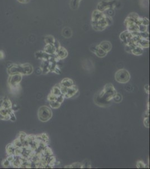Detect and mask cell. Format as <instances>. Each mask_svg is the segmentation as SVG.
I'll return each mask as SVG.
<instances>
[{
    "label": "cell",
    "mask_w": 150,
    "mask_h": 169,
    "mask_svg": "<svg viewBox=\"0 0 150 169\" xmlns=\"http://www.w3.org/2000/svg\"><path fill=\"white\" fill-rule=\"evenodd\" d=\"M105 16L101 20H100L99 21L91 22V25L95 30L98 31H102L105 29L107 26H108L105 20Z\"/></svg>",
    "instance_id": "8992f818"
},
{
    "label": "cell",
    "mask_w": 150,
    "mask_h": 169,
    "mask_svg": "<svg viewBox=\"0 0 150 169\" xmlns=\"http://www.w3.org/2000/svg\"><path fill=\"white\" fill-rule=\"evenodd\" d=\"M147 26H146V25L141 24L139 25V26H138V30H139V32H146V31H147Z\"/></svg>",
    "instance_id": "d6a6232c"
},
{
    "label": "cell",
    "mask_w": 150,
    "mask_h": 169,
    "mask_svg": "<svg viewBox=\"0 0 150 169\" xmlns=\"http://www.w3.org/2000/svg\"><path fill=\"white\" fill-rule=\"evenodd\" d=\"M5 53L2 50H0V59H4L5 58Z\"/></svg>",
    "instance_id": "ab89813d"
},
{
    "label": "cell",
    "mask_w": 150,
    "mask_h": 169,
    "mask_svg": "<svg viewBox=\"0 0 150 169\" xmlns=\"http://www.w3.org/2000/svg\"><path fill=\"white\" fill-rule=\"evenodd\" d=\"M143 124L146 128H149V117H145L143 120Z\"/></svg>",
    "instance_id": "d590c367"
},
{
    "label": "cell",
    "mask_w": 150,
    "mask_h": 169,
    "mask_svg": "<svg viewBox=\"0 0 150 169\" xmlns=\"http://www.w3.org/2000/svg\"><path fill=\"white\" fill-rule=\"evenodd\" d=\"M15 148L16 147L14 146L12 143L11 144H8L6 146V152L8 156V155H11V154L14 155V152H15Z\"/></svg>",
    "instance_id": "d6986e66"
},
{
    "label": "cell",
    "mask_w": 150,
    "mask_h": 169,
    "mask_svg": "<svg viewBox=\"0 0 150 169\" xmlns=\"http://www.w3.org/2000/svg\"><path fill=\"white\" fill-rule=\"evenodd\" d=\"M61 103L58 102L56 100H53L49 101V105L53 109H58L61 107Z\"/></svg>",
    "instance_id": "cb8c5ba5"
},
{
    "label": "cell",
    "mask_w": 150,
    "mask_h": 169,
    "mask_svg": "<svg viewBox=\"0 0 150 169\" xmlns=\"http://www.w3.org/2000/svg\"><path fill=\"white\" fill-rule=\"evenodd\" d=\"M26 136V134L24 132H20L18 138L20 139V140H21V142L22 143V144L24 143L25 140V138Z\"/></svg>",
    "instance_id": "f1b7e54d"
},
{
    "label": "cell",
    "mask_w": 150,
    "mask_h": 169,
    "mask_svg": "<svg viewBox=\"0 0 150 169\" xmlns=\"http://www.w3.org/2000/svg\"><path fill=\"white\" fill-rule=\"evenodd\" d=\"M105 15L103 13V12H101V11L98 10H94L92 14L91 22L99 21L100 20L104 18Z\"/></svg>",
    "instance_id": "9c48e42d"
},
{
    "label": "cell",
    "mask_w": 150,
    "mask_h": 169,
    "mask_svg": "<svg viewBox=\"0 0 150 169\" xmlns=\"http://www.w3.org/2000/svg\"><path fill=\"white\" fill-rule=\"evenodd\" d=\"M144 89H145V90L146 92V93H147L148 94H149V86L148 84H147V85H146L145 86V87H144Z\"/></svg>",
    "instance_id": "f35d334b"
},
{
    "label": "cell",
    "mask_w": 150,
    "mask_h": 169,
    "mask_svg": "<svg viewBox=\"0 0 150 169\" xmlns=\"http://www.w3.org/2000/svg\"><path fill=\"white\" fill-rule=\"evenodd\" d=\"M141 24L146 25V26H148L149 25V20L146 18H142V23H141Z\"/></svg>",
    "instance_id": "8d00e7d4"
},
{
    "label": "cell",
    "mask_w": 150,
    "mask_h": 169,
    "mask_svg": "<svg viewBox=\"0 0 150 169\" xmlns=\"http://www.w3.org/2000/svg\"><path fill=\"white\" fill-rule=\"evenodd\" d=\"M55 40L56 39L54 37L50 35L46 36L45 37V42L46 44H53L54 43Z\"/></svg>",
    "instance_id": "603a6c76"
},
{
    "label": "cell",
    "mask_w": 150,
    "mask_h": 169,
    "mask_svg": "<svg viewBox=\"0 0 150 169\" xmlns=\"http://www.w3.org/2000/svg\"><path fill=\"white\" fill-rule=\"evenodd\" d=\"M56 51V48L53 44H46L44 49V51L49 55H54Z\"/></svg>",
    "instance_id": "5bb4252c"
},
{
    "label": "cell",
    "mask_w": 150,
    "mask_h": 169,
    "mask_svg": "<svg viewBox=\"0 0 150 169\" xmlns=\"http://www.w3.org/2000/svg\"><path fill=\"white\" fill-rule=\"evenodd\" d=\"M138 35H139V36L141 38L148 39L149 33L147 32V31H146V32H138Z\"/></svg>",
    "instance_id": "83f0119b"
},
{
    "label": "cell",
    "mask_w": 150,
    "mask_h": 169,
    "mask_svg": "<svg viewBox=\"0 0 150 169\" xmlns=\"http://www.w3.org/2000/svg\"><path fill=\"white\" fill-rule=\"evenodd\" d=\"M61 86H63L65 87H70L72 86L73 84V81L71 78H66L62 80L61 82V83L59 84Z\"/></svg>",
    "instance_id": "9a60e30c"
},
{
    "label": "cell",
    "mask_w": 150,
    "mask_h": 169,
    "mask_svg": "<svg viewBox=\"0 0 150 169\" xmlns=\"http://www.w3.org/2000/svg\"><path fill=\"white\" fill-rule=\"evenodd\" d=\"M1 107L6 109H11L12 108V103L8 98H4L3 99Z\"/></svg>",
    "instance_id": "2e32d148"
},
{
    "label": "cell",
    "mask_w": 150,
    "mask_h": 169,
    "mask_svg": "<svg viewBox=\"0 0 150 169\" xmlns=\"http://www.w3.org/2000/svg\"><path fill=\"white\" fill-rule=\"evenodd\" d=\"M50 93H52L53 95H56V97H58V96L62 95V92L61 91V89L60 87L58 86H54L53 88L52 89V90H51Z\"/></svg>",
    "instance_id": "44dd1931"
},
{
    "label": "cell",
    "mask_w": 150,
    "mask_h": 169,
    "mask_svg": "<svg viewBox=\"0 0 150 169\" xmlns=\"http://www.w3.org/2000/svg\"><path fill=\"white\" fill-rule=\"evenodd\" d=\"M127 28V30L131 33L139 32L138 30V26L137 24H135L133 22H124Z\"/></svg>",
    "instance_id": "30bf717a"
},
{
    "label": "cell",
    "mask_w": 150,
    "mask_h": 169,
    "mask_svg": "<svg viewBox=\"0 0 150 169\" xmlns=\"http://www.w3.org/2000/svg\"><path fill=\"white\" fill-rule=\"evenodd\" d=\"M78 92V88L77 86L73 84L72 86L67 88V92L66 94L64 95L65 98H70L75 95Z\"/></svg>",
    "instance_id": "8fae6325"
},
{
    "label": "cell",
    "mask_w": 150,
    "mask_h": 169,
    "mask_svg": "<svg viewBox=\"0 0 150 169\" xmlns=\"http://www.w3.org/2000/svg\"><path fill=\"white\" fill-rule=\"evenodd\" d=\"M22 68H23V73L22 76L24 75H30L33 72L34 68L32 65L29 63H25L22 64Z\"/></svg>",
    "instance_id": "7c38bea8"
},
{
    "label": "cell",
    "mask_w": 150,
    "mask_h": 169,
    "mask_svg": "<svg viewBox=\"0 0 150 169\" xmlns=\"http://www.w3.org/2000/svg\"><path fill=\"white\" fill-rule=\"evenodd\" d=\"M55 55L59 60H62L65 59L68 56V51L65 48L61 46L57 49H56Z\"/></svg>",
    "instance_id": "52a82bcc"
},
{
    "label": "cell",
    "mask_w": 150,
    "mask_h": 169,
    "mask_svg": "<svg viewBox=\"0 0 150 169\" xmlns=\"http://www.w3.org/2000/svg\"><path fill=\"white\" fill-rule=\"evenodd\" d=\"M65 168H83V165H82V163H79V162H76L73 163V164H71L69 166H65Z\"/></svg>",
    "instance_id": "d4e9b609"
},
{
    "label": "cell",
    "mask_w": 150,
    "mask_h": 169,
    "mask_svg": "<svg viewBox=\"0 0 150 169\" xmlns=\"http://www.w3.org/2000/svg\"><path fill=\"white\" fill-rule=\"evenodd\" d=\"M40 135L42 140L44 141V142H45L46 143L48 144L49 141L48 135L46 133H43V134H40Z\"/></svg>",
    "instance_id": "f546056e"
},
{
    "label": "cell",
    "mask_w": 150,
    "mask_h": 169,
    "mask_svg": "<svg viewBox=\"0 0 150 169\" xmlns=\"http://www.w3.org/2000/svg\"><path fill=\"white\" fill-rule=\"evenodd\" d=\"M115 79L120 83H127L131 79V76L128 70L124 69L118 70L115 74Z\"/></svg>",
    "instance_id": "3957f363"
},
{
    "label": "cell",
    "mask_w": 150,
    "mask_h": 169,
    "mask_svg": "<svg viewBox=\"0 0 150 169\" xmlns=\"http://www.w3.org/2000/svg\"><path fill=\"white\" fill-rule=\"evenodd\" d=\"M99 46L101 49H103L104 51H105L107 53L111 50L112 47L111 43L107 41H104L101 42V43L99 45Z\"/></svg>",
    "instance_id": "4fadbf2b"
},
{
    "label": "cell",
    "mask_w": 150,
    "mask_h": 169,
    "mask_svg": "<svg viewBox=\"0 0 150 169\" xmlns=\"http://www.w3.org/2000/svg\"><path fill=\"white\" fill-rule=\"evenodd\" d=\"M7 73L9 75L20 73L22 75L23 68L22 64H12L7 68Z\"/></svg>",
    "instance_id": "5b68a950"
},
{
    "label": "cell",
    "mask_w": 150,
    "mask_h": 169,
    "mask_svg": "<svg viewBox=\"0 0 150 169\" xmlns=\"http://www.w3.org/2000/svg\"><path fill=\"white\" fill-rule=\"evenodd\" d=\"M94 53L99 58H104V56H105L107 54V52L104 51L103 49H101V48L99 46V45L96 46V48Z\"/></svg>",
    "instance_id": "e0dca14e"
},
{
    "label": "cell",
    "mask_w": 150,
    "mask_h": 169,
    "mask_svg": "<svg viewBox=\"0 0 150 169\" xmlns=\"http://www.w3.org/2000/svg\"><path fill=\"white\" fill-rule=\"evenodd\" d=\"M136 166L138 168H144L146 167V165L142 161H138L137 163Z\"/></svg>",
    "instance_id": "4dcf8cb0"
},
{
    "label": "cell",
    "mask_w": 150,
    "mask_h": 169,
    "mask_svg": "<svg viewBox=\"0 0 150 169\" xmlns=\"http://www.w3.org/2000/svg\"><path fill=\"white\" fill-rule=\"evenodd\" d=\"M22 79V75L20 73H16L9 75V78L8 79V84L10 87H17L20 86L21 81Z\"/></svg>",
    "instance_id": "277c9868"
},
{
    "label": "cell",
    "mask_w": 150,
    "mask_h": 169,
    "mask_svg": "<svg viewBox=\"0 0 150 169\" xmlns=\"http://www.w3.org/2000/svg\"><path fill=\"white\" fill-rule=\"evenodd\" d=\"M2 165L5 167H8L11 165V162L10 161H8L7 159H5L2 162Z\"/></svg>",
    "instance_id": "e575fe53"
},
{
    "label": "cell",
    "mask_w": 150,
    "mask_h": 169,
    "mask_svg": "<svg viewBox=\"0 0 150 169\" xmlns=\"http://www.w3.org/2000/svg\"><path fill=\"white\" fill-rule=\"evenodd\" d=\"M38 116L42 122H47L52 117V110L47 106H42L38 109Z\"/></svg>",
    "instance_id": "7a4b0ae2"
},
{
    "label": "cell",
    "mask_w": 150,
    "mask_h": 169,
    "mask_svg": "<svg viewBox=\"0 0 150 169\" xmlns=\"http://www.w3.org/2000/svg\"><path fill=\"white\" fill-rule=\"evenodd\" d=\"M137 45L141 46V47H142L143 49H144V48H147L149 46V43L148 39L141 38L140 40L139 41V42H138Z\"/></svg>",
    "instance_id": "ffe728a7"
},
{
    "label": "cell",
    "mask_w": 150,
    "mask_h": 169,
    "mask_svg": "<svg viewBox=\"0 0 150 169\" xmlns=\"http://www.w3.org/2000/svg\"><path fill=\"white\" fill-rule=\"evenodd\" d=\"M57 98V97H56V95H53L52 93H50V94L48 95L47 97V99L49 101H53V100H56Z\"/></svg>",
    "instance_id": "836d02e7"
},
{
    "label": "cell",
    "mask_w": 150,
    "mask_h": 169,
    "mask_svg": "<svg viewBox=\"0 0 150 169\" xmlns=\"http://www.w3.org/2000/svg\"><path fill=\"white\" fill-rule=\"evenodd\" d=\"M143 52V48L141 47L140 46H138V45H137V46H135L133 49L132 50L131 54L134 55H141L142 54Z\"/></svg>",
    "instance_id": "ac0fdd59"
},
{
    "label": "cell",
    "mask_w": 150,
    "mask_h": 169,
    "mask_svg": "<svg viewBox=\"0 0 150 169\" xmlns=\"http://www.w3.org/2000/svg\"><path fill=\"white\" fill-rule=\"evenodd\" d=\"M117 91L112 83H107L105 85L103 90L95 95L94 101L97 105L100 107L108 106L110 101L117 94Z\"/></svg>",
    "instance_id": "6da1fadb"
},
{
    "label": "cell",
    "mask_w": 150,
    "mask_h": 169,
    "mask_svg": "<svg viewBox=\"0 0 150 169\" xmlns=\"http://www.w3.org/2000/svg\"><path fill=\"white\" fill-rule=\"evenodd\" d=\"M18 1L21 4H27V3L29 2L30 0H18Z\"/></svg>",
    "instance_id": "60d3db41"
},
{
    "label": "cell",
    "mask_w": 150,
    "mask_h": 169,
    "mask_svg": "<svg viewBox=\"0 0 150 169\" xmlns=\"http://www.w3.org/2000/svg\"><path fill=\"white\" fill-rule=\"evenodd\" d=\"M122 96L120 94H119V93H118L117 92V94H116V95L114 96V97L113 98V100H114V101L115 103H120L121 102V101H122Z\"/></svg>",
    "instance_id": "4316f807"
},
{
    "label": "cell",
    "mask_w": 150,
    "mask_h": 169,
    "mask_svg": "<svg viewBox=\"0 0 150 169\" xmlns=\"http://www.w3.org/2000/svg\"><path fill=\"white\" fill-rule=\"evenodd\" d=\"M12 143L15 147H22L23 146V144H22L18 137L13 140Z\"/></svg>",
    "instance_id": "484cf974"
},
{
    "label": "cell",
    "mask_w": 150,
    "mask_h": 169,
    "mask_svg": "<svg viewBox=\"0 0 150 169\" xmlns=\"http://www.w3.org/2000/svg\"><path fill=\"white\" fill-rule=\"evenodd\" d=\"M81 0H71L70 3V6L72 9L76 10L78 8L79 4Z\"/></svg>",
    "instance_id": "7402d4cb"
},
{
    "label": "cell",
    "mask_w": 150,
    "mask_h": 169,
    "mask_svg": "<svg viewBox=\"0 0 150 169\" xmlns=\"http://www.w3.org/2000/svg\"><path fill=\"white\" fill-rule=\"evenodd\" d=\"M105 20L107 23V25H110L112 24V23H113V19H112V18L111 16L105 15Z\"/></svg>",
    "instance_id": "1f68e13d"
},
{
    "label": "cell",
    "mask_w": 150,
    "mask_h": 169,
    "mask_svg": "<svg viewBox=\"0 0 150 169\" xmlns=\"http://www.w3.org/2000/svg\"><path fill=\"white\" fill-rule=\"evenodd\" d=\"M132 35L131 32H128V30H125L121 33L120 35V38L123 43L127 45L128 42L131 40L132 38Z\"/></svg>",
    "instance_id": "ba28073f"
},
{
    "label": "cell",
    "mask_w": 150,
    "mask_h": 169,
    "mask_svg": "<svg viewBox=\"0 0 150 169\" xmlns=\"http://www.w3.org/2000/svg\"><path fill=\"white\" fill-rule=\"evenodd\" d=\"M64 98H64L63 95H61L58 96V97H57V98L56 101H57L58 102H59V103H60L62 104V103H63V101H64Z\"/></svg>",
    "instance_id": "74e56055"
}]
</instances>
